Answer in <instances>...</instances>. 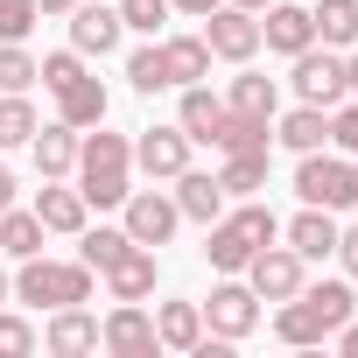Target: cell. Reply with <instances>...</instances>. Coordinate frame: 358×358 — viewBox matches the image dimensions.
Masks as SVG:
<instances>
[{"instance_id": "obj_1", "label": "cell", "mask_w": 358, "mask_h": 358, "mask_svg": "<svg viewBox=\"0 0 358 358\" xmlns=\"http://www.w3.org/2000/svg\"><path fill=\"white\" fill-rule=\"evenodd\" d=\"M358 316V295L344 288V281H302L288 302H281V316H274V337L281 344H323V337H337L344 323Z\"/></svg>"}, {"instance_id": "obj_2", "label": "cell", "mask_w": 358, "mask_h": 358, "mask_svg": "<svg viewBox=\"0 0 358 358\" xmlns=\"http://www.w3.org/2000/svg\"><path fill=\"white\" fill-rule=\"evenodd\" d=\"M78 190H85V204H127V190H134V141L127 134H106V120H99V134H85L78 141Z\"/></svg>"}, {"instance_id": "obj_3", "label": "cell", "mask_w": 358, "mask_h": 358, "mask_svg": "<svg viewBox=\"0 0 358 358\" xmlns=\"http://www.w3.org/2000/svg\"><path fill=\"white\" fill-rule=\"evenodd\" d=\"M267 239H281V218H274L267 204H239V211H218V218L204 225V260H211L218 274H246V260H253Z\"/></svg>"}, {"instance_id": "obj_4", "label": "cell", "mask_w": 358, "mask_h": 358, "mask_svg": "<svg viewBox=\"0 0 358 358\" xmlns=\"http://www.w3.org/2000/svg\"><path fill=\"white\" fill-rule=\"evenodd\" d=\"M36 78H43V92H57V120H64V127H99V120H106V85L85 71V57H78V50L43 57V64H36Z\"/></svg>"}, {"instance_id": "obj_5", "label": "cell", "mask_w": 358, "mask_h": 358, "mask_svg": "<svg viewBox=\"0 0 358 358\" xmlns=\"http://www.w3.org/2000/svg\"><path fill=\"white\" fill-rule=\"evenodd\" d=\"M15 302H29V309L92 302V267L85 260H43V253H29L22 274H15Z\"/></svg>"}, {"instance_id": "obj_6", "label": "cell", "mask_w": 358, "mask_h": 358, "mask_svg": "<svg viewBox=\"0 0 358 358\" xmlns=\"http://www.w3.org/2000/svg\"><path fill=\"white\" fill-rule=\"evenodd\" d=\"M295 190H302V204H323V211H351L358 204V162L351 155H302V169H295Z\"/></svg>"}, {"instance_id": "obj_7", "label": "cell", "mask_w": 358, "mask_h": 358, "mask_svg": "<svg viewBox=\"0 0 358 358\" xmlns=\"http://www.w3.org/2000/svg\"><path fill=\"white\" fill-rule=\"evenodd\" d=\"M197 22H204L211 57H225V64H253V50H260V15H246V8H211V15H197Z\"/></svg>"}, {"instance_id": "obj_8", "label": "cell", "mask_w": 358, "mask_h": 358, "mask_svg": "<svg viewBox=\"0 0 358 358\" xmlns=\"http://www.w3.org/2000/svg\"><path fill=\"white\" fill-rule=\"evenodd\" d=\"M295 99L330 113V106L344 99V57H337V50H316V43L295 50Z\"/></svg>"}, {"instance_id": "obj_9", "label": "cell", "mask_w": 358, "mask_h": 358, "mask_svg": "<svg viewBox=\"0 0 358 358\" xmlns=\"http://www.w3.org/2000/svg\"><path fill=\"white\" fill-rule=\"evenodd\" d=\"M246 288H253L260 302H288V295L302 288V253H295V246H274V239H267V246H260V253L246 260Z\"/></svg>"}, {"instance_id": "obj_10", "label": "cell", "mask_w": 358, "mask_h": 358, "mask_svg": "<svg viewBox=\"0 0 358 358\" xmlns=\"http://www.w3.org/2000/svg\"><path fill=\"white\" fill-rule=\"evenodd\" d=\"M197 309H204L211 337H225V344L253 337V323H260V295H253L246 281H225V288H211V302H197Z\"/></svg>"}, {"instance_id": "obj_11", "label": "cell", "mask_w": 358, "mask_h": 358, "mask_svg": "<svg viewBox=\"0 0 358 358\" xmlns=\"http://www.w3.org/2000/svg\"><path fill=\"white\" fill-rule=\"evenodd\" d=\"M176 225H183L176 197H162V190H127V239H134V246H169Z\"/></svg>"}, {"instance_id": "obj_12", "label": "cell", "mask_w": 358, "mask_h": 358, "mask_svg": "<svg viewBox=\"0 0 358 358\" xmlns=\"http://www.w3.org/2000/svg\"><path fill=\"white\" fill-rule=\"evenodd\" d=\"M134 169H148L155 183H176V176L190 169V134H183V127H141V141H134Z\"/></svg>"}, {"instance_id": "obj_13", "label": "cell", "mask_w": 358, "mask_h": 358, "mask_svg": "<svg viewBox=\"0 0 358 358\" xmlns=\"http://www.w3.org/2000/svg\"><path fill=\"white\" fill-rule=\"evenodd\" d=\"M99 344H106L113 358H155V351H162V337H155V316H148L141 302H120V309L99 323Z\"/></svg>"}, {"instance_id": "obj_14", "label": "cell", "mask_w": 358, "mask_h": 358, "mask_svg": "<svg viewBox=\"0 0 358 358\" xmlns=\"http://www.w3.org/2000/svg\"><path fill=\"white\" fill-rule=\"evenodd\" d=\"M43 344H50L57 358H85V351H99V316H92L85 302H64V309H50Z\"/></svg>"}, {"instance_id": "obj_15", "label": "cell", "mask_w": 358, "mask_h": 358, "mask_svg": "<svg viewBox=\"0 0 358 358\" xmlns=\"http://www.w3.org/2000/svg\"><path fill=\"white\" fill-rule=\"evenodd\" d=\"M260 15H267V22H260V43H267V50L295 57V50L316 43V22H309V8H295V0H274V8H260Z\"/></svg>"}, {"instance_id": "obj_16", "label": "cell", "mask_w": 358, "mask_h": 358, "mask_svg": "<svg viewBox=\"0 0 358 358\" xmlns=\"http://www.w3.org/2000/svg\"><path fill=\"white\" fill-rule=\"evenodd\" d=\"M155 246H127L113 267H106V288H113V302H148L155 295Z\"/></svg>"}, {"instance_id": "obj_17", "label": "cell", "mask_w": 358, "mask_h": 358, "mask_svg": "<svg viewBox=\"0 0 358 358\" xmlns=\"http://www.w3.org/2000/svg\"><path fill=\"white\" fill-rule=\"evenodd\" d=\"M85 190H64V176H43V190H36V218L43 232H85Z\"/></svg>"}, {"instance_id": "obj_18", "label": "cell", "mask_w": 358, "mask_h": 358, "mask_svg": "<svg viewBox=\"0 0 358 358\" xmlns=\"http://www.w3.org/2000/svg\"><path fill=\"white\" fill-rule=\"evenodd\" d=\"M71 50L78 57H106V50H120V8H71Z\"/></svg>"}, {"instance_id": "obj_19", "label": "cell", "mask_w": 358, "mask_h": 358, "mask_svg": "<svg viewBox=\"0 0 358 358\" xmlns=\"http://www.w3.org/2000/svg\"><path fill=\"white\" fill-rule=\"evenodd\" d=\"M288 246H295L302 260H323V253H337V211H323V204H302V211L288 218Z\"/></svg>"}, {"instance_id": "obj_20", "label": "cell", "mask_w": 358, "mask_h": 358, "mask_svg": "<svg viewBox=\"0 0 358 358\" xmlns=\"http://www.w3.org/2000/svg\"><path fill=\"white\" fill-rule=\"evenodd\" d=\"M162 64H169V85H204L211 78V43L204 36H162Z\"/></svg>"}, {"instance_id": "obj_21", "label": "cell", "mask_w": 358, "mask_h": 358, "mask_svg": "<svg viewBox=\"0 0 358 358\" xmlns=\"http://www.w3.org/2000/svg\"><path fill=\"white\" fill-rule=\"evenodd\" d=\"M176 211H183V218H197V225H211V218L225 211L218 176H204V169H183V176H176Z\"/></svg>"}, {"instance_id": "obj_22", "label": "cell", "mask_w": 358, "mask_h": 358, "mask_svg": "<svg viewBox=\"0 0 358 358\" xmlns=\"http://www.w3.org/2000/svg\"><path fill=\"white\" fill-rule=\"evenodd\" d=\"M155 337H162V351H197L204 309H197V302H162V309H155Z\"/></svg>"}, {"instance_id": "obj_23", "label": "cell", "mask_w": 358, "mask_h": 358, "mask_svg": "<svg viewBox=\"0 0 358 358\" xmlns=\"http://www.w3.org/2000/svg\"><path fill=\"white\" fill-rule=\"evenodd\" d=\"M274 141H281V148H295V155H309V148H323V141H330V113H323V106H295V113H281V120H274Z\"/></svg>"}, {"instance_id": "obj_24", "label": "cell", "mask_w": 358, "mask_h": 358, "mask_svg": "<svg viewBox=\"0 0 358 358\" xmlns=\"http://www.w3.org/2000/svg\"><path fill=\"white\" fill-rule=\"evenodd\" d=\"M218 190H225V197H253V190H267V148H232L225 169H218Z\"/></svg>"}, {"instance_id": "obj_25", "label": "cell", "mask_w": 358, "mask_h": 358, "mask_svg": "<svg viewBox=\"0 0 358 358\" xmlns=\"http://www.w3.org/2000/svg\"><path fill=\"white\" fill-rule=\"evenodd\" d=\"M309 22H316V43L323 50H351L358 43V0H316Z\"/></svg>"}, {"instance_id": "obj_26", "label": "cell", "mask_w": 358, "mask_h": 358, "mask_svg": "<svg viewBox=\"0 0 358 358\" xmlns=\"http://www.w3.org/2000/svg\"><path fill=\"white\" fill-rule=\"evenodd\" d=\"M176 127H183L190 141H218V127H225V99H211L204 85H183V113H176Z\"/></svg>"}, {"instance_id": "obj_27", "label": "cell", "mask_w": 358, "mask_h": 358, "mask_svg": "<svg viewBox=\"0 0 358 358\" xmlns=\"http://www.w3.org/2000/svg\"><path fill=\"white\" fill-rule=\"evenodd\" d=\"M29 148H36V169H43V176H71V169H78V127H64V120H57V127H36Z\"/></svg>"}, {"instance_id": "obj_28", "label": "cell", "mask_w": 358, "mask_h": 358, "mask_svg": "<svg viewBox=\"0 0 358 358\" xmlns=\"http://www.w3.org/2000/svg\"><path fill=\"white\" fill-rule=\"evenodd\" d=\"M0 253H15V260H29V253H43V218L36 211H0Z\"/></svg>"}, {"instance_id": "obj_29", "label": "cell", "mask_w": 358, "mask_h": 358, "mask_svg": "<svg viewBox=\"0 0 358 358\" xmlns=\"http://www.w3.org/2000/svg\"><path fill=\"white\" fill-rule=\"evenodd\" d=\"M225 106H232V113H246V120H274V78H260V71H239Z\"/></svg>"}, {"instance_id": "obj_30", "label": "cell", "mask_w": 358, "mask_h": 358, "mask_svg": "<svg viewBox=\"0 0 358 358\" xmlns=\"http://www.w3.org/2000/svg\"><path fill=\"white\" fill-rule=\"evenodd\" d=\"M22 141H36V106L22 92H0V148H22Z\"/></svg>"}, {"instance_id": "obj_31", "label": "cell", "mask_w": 358, "mask_h": 358, "mask_svg": "<svg viewBox=\"0 0 358 358\" xmlns=\"http://www.w3.org/2000/svg\"><path fill=\"white\" fill-rule=\"evenodd\" d=\"M127 246H134V239H127V225H99V232H85V246H78V260L106 274V267H113V260H120Z\"/></svg>"}, {"instance_id": "obj_32", "label": "cell", "mask_w": 358, "mask_h": 358, "mask_svg": "<svg viewBox=\"0 0 358 358\" xmlns=\"http://www.w3.org/2000/svg\"><path fill=\"white\" fill-rule=\"evenodd\" d=\"M127 85H134V92H169V64H162V43H148V50H134V57H127Z\"/></svg>"}, {"instance_id": "obj_33", "label": "cell", "mask_w": 358, "mask_h": 358, "mask_svg": "<svg viewBox=\"0 0 358 358\" xmlns=\"http://www.w3.org/2000/svg\"><path fill=\"white\" fill-rule=\"evenodd\" d=\"M113 8H120V29H141V36H155L176 8H169V0H113Z\"/></svg>"}, {"instance_id": "obj_34", "label": "cell", "mask_w": 358, "mask_h": 358, "mask_svg": "<svg viewBox=\"0 0 358 358\" xmlns=\"http://www.w3.org/2000/svg\"><path fill=\"white\" fill-rule=\"evenodd\" d=\"M36 85V57L22 43H0V92H29Z\"/></svg>"}, {"instance_id": "obj_35", "label": "cell", "mask_w": 358, "mask_h": 358, "mask_svg": "<svg viewBox=\"0 0 358 358\" xmlns=\"http://www.w3.org/2000/svg\"><path fill=\"white\" fill-rule=\"evenodd\" d=\"M36 15H43L36 0H0V43H22L36 29Z\"/></svg>"}, {"instance_id": "obj_36", "label": "cell", "mask_w": 358, "mask_h": 358, "mask_svg": "<svg viewBox=\"0 0 358 358\" xmlns=\"http://www.w3.org/2000/svg\"><path fill=\"white\" fill-rule=\"evenodd\" d=\"M330 141H337V155H358V99L351 106L344 99L330 106Z\"/></svg>"}, {"instance_id": "obj_37", "label": "cell", "mask_w": 358, "mask_h": 358, "mask_svg": "<svg viewBox=\"0 0 358 358\" xmlns=\"http://www.w3.org/2000/svg\"><path fill=\"white\" fill-rule=\"evenodd\" d=\"M29 351H36V330H29L22 316L0 309V358H29Z\"/></svg>"}, {"instance_id": "obj_38", "label": "cell", "mask_w": 358, "mask_h": 358, "mask_svg": "<svg viewBox=\"0 0 358 358\" xmlns=\"http://www.w3.org/2000/svg\"><path fill=\"white\" fill-rule=\"evenodd\" d=\"M337 260H344V274H358V225L337 232Z\"/></svg>"}, {"instance_id": "obj_39", "label": "cell", "mask_w": 358, "mask_h": 358, "mask_svg": "<svg viewBox=\"0 0 358 358\" xmlns=\"http://www.w3.org/2000/svg\"><path fill=\"white\" fill-rule=\"evenodd\" d=\"M337 351H344V358H358V316H351V323L337 330Z\"/></svg>"}, {"instance_id": "obj_40", "label": "cell", "mask_w": 358, "mask_h": 358, "mask_svg": "<svg viewBox=\"0 0 358 358\" xmlns=\"http://www.w3.org/2000/svg\"><path fill=\"white\" fill-rule=\"evenodd\" d=\"M169 8H176V15H211L218 0H169Z\"/></svg>"}, {"instance_id": "obj_41", "label": "cell", "mask_w": 358, "mask_h": 358, "mask_svg": "<svg viewBox=\"0 0 358 358\" xmlns=\"http://www.w3.org/2000/svg\"><path fill=\"white\" fill-rule=\"evenodd\" d=\"M8 204H15V169L0 162V211H8Z\"/></svg>"}, {"instance_id": "obj_42", "label": "cell", "mask_w": 358, "mask_h": 358, "mask_svg": "<svg viewBox=\"0 0 358 358\" xmlns=\"http://www.w3.org/2000/svg\"><path fill=\"white\" fill-rule=\"evenodd\" d=\"M344 92L358 99V57H344Z\"/></svg>"}, {"instance_id": "obj_43", "label": "cell", "mask_w": 358, "mask_h": 358, "mask_svg": "<svg viewBox=\"0 0 358 358\" xmlns=\"http://www.w3.org/2000/svg\"><path fill=\"white\" fill-rule=\"evenodd\" d=\"M36 8H43V15H71V8H78V0H36Z\"/></svg>"}, {"instance_id": "obj_44", "label": "cell", "mask_w": 358, "mask_h": 358, "mask_svg": "<svg viewBox=\"0 0 358 358\" xmlns=\"http://www.w3.org/2000/svg\"><path fill=\"white\" fill-rule=\"evenodd\" d=\"M232 8H246V15H260V8H274V0H232Z\"/></svg>"}, {"instance_id": "obj_45", "label": "cell", "mask_w": 358, "mask_h": 358, "mask_svg": "<svg viewBox=\"0 0 358 358\" xmlns=\"http://www.w3.org/2000/svg\"><path fill=\"white\" fill-rule=\"evenodd\" d=\"M8 295H15V281H8V274H0V309H8Z\"/></svg>"}]
</instances>
